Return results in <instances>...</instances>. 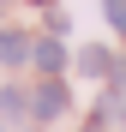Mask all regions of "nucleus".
Instances as JSON below:
<instances>
[{
    "label": "nucleus",
    "instance_id": "f257e3e1",
    "mask_svg": "<svg viewBox=\"0 0 126 132\" xmlns=\"http://www.w3.org/2000/svg\"><path fill=\"white\" fill-rule=\"evenodd\" d=\"M60 108H66V90H60V84L48 78V84H42V90H36V114L48 120V114H60Z\"/></svg>",
    "mask_w": 126,
    "mask_h": 132
},
{
    "label": "nucleus",
    "instance_id": "f03ea898",
    "mask_svg": "<svg viewBox=\"0 0 126 132\" xmlns=\"http://www.w3.org/2000/svg\"><path fill=\"white\" fill-rule=\"evenodd\" d=\"M108 66H114L108 48H84V54H78V72H84V78H108Z\"/></svg>",
    "mask_w": 126,
    "mask_h": 132
},
{
    "label": "nucleus",
    "instance_id": "7ed1b4c3",
    "mask_svg": "<svg viewBox=\"0 0 126 132\" xmlns=\"http://www.w3.org/2000/svg\"><path fill=\"white\" fill-rule=\"evenodd\" d=\"M0 60H6V66H18V60H30V42L6 30V36H0Z\"/></svg>",
    "mask_w": 126,
    "mask_h": 132
},
{
    "label": "nucleus",
    "instance_id": "20e7f679",
    "mask_svg": "<svg viewBox=\"0 0 126 132\" xmlns=\"http://www.w3.org/2000/svg\"><path fill=\"white\" fill-rule=\"evenodd\" d=\"M30 60L42 66V72H60V42H36V48H30Z\"/></svg>",
    "mask_w": 126,
    "mask_h": 132
},
{
    "label": "nucleus",
    "instance_id": "39448f33",
    "mask_svg": "<svg viewBox=\"0 0 126 132\" xmlns=\"http://www.w3.org/2000/svg\"><path fill=\"white\" fill-rule=\"evenodd\" d=\"M108 24H114V30H126V0H108Z\"/></svg>",
    "mask_w": 126,
    "mask_h": 132
},
{
    "label": "nucleus",
    "instance_id": "423d86ee",
    "mask_svg": "<svg viewBox=\"0 0 126 132\" xmlns=\"http://www.w3.org/2000/svg\"><path fill=\"white\" fill-rule=\"evenodd\" d=\"M120 72H126V66H120Z\"/></svg>",
    "mask_w": 126,
    "mask_h": 132
}]
</instances>
